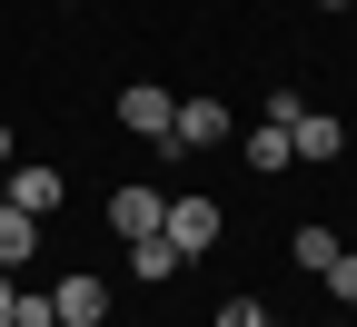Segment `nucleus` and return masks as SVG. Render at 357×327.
<instances>
[{
	"label": "nucleus",
	"mask_w": 357,
	"mask_h": 327,
	"mask_svg": "<svg viewBox=\"0 0 357 327\" xmlns=\"http://www.w3.org/2000/svg\"><path fill=\"white\" fill-rule=\"evenodd\" d=\"M159 238H169L178 258H208V248H218V199H199V189H189V199H169Z\"/></svg>",
	"instance_id": "1"
},
{
	"label": "nucleus",
	"mask_w": 357,
	"mask_h": 327,
	"mask_svg": "<svg viewBox=\"0 0 357 327\" xmlns=\"http://www.w3.org/2000/svg\"><path fill=\"white\" fill-rule=\"evenodd\" d=\"M169 119H178V100H169L159 79H129V89H119V129H129V139H169Z\"/></svg>",
	"instance_id": "2"
},
{
	"label": "nucleus",
	"mask_w": 357,
	"mask_h": 327,
	"mask_svg": "<svg viewBox=\"0 0 357 327\" xmlns=\"http://www.w3.org/2000/svg\"><path fill=\"white\" fill-rule=\"evenodd\" d=\"M159 218H169V199L149 189V178H129V189H109V228H119V238H159Z\"/></svg>",
	"instance_id": "3"
},
{
	"label": "nucleus",
	"mask_w": 357,
	"mask_h": 327,
	"mask_svg": "<svg viewBox=\"0 0 357 327\" xmlns=\"http://www.w3.org/2000/svg\"><path fill=\"white\" fill-rule=\"evenodd\" d=\"M50 307H60V327H100V317H109V277H89V268H70L60 288H50Z\"/></svg>",
	"instance_id": "4"
},
{
	"label": "nucleus",
	"mask_w": 357,
	"mask_h": 327,
	"mask_svg": "<svg viewBox=\"0 0 357 327\" xmlns=\"http://www.w3.org/2000/svg\"><path fill=\"white\" fill-rule=\"evenodd\" d=\"M10 208H30V218H50L70 189H60V169H40V159H10V189H0Z\"/></svg>",
	"instance_id": "5"
},
{
	"label": "nucleus",
	"mask_w": 357,
	"mask_h": 327,
	"mask_svg": "<svg viewBox=\"0 0 357 327\" xmlns=\"http://www.w3.org/2000/svg\"><path fill=\"white\" fill-rule=\"evenodd\" d=\"M218 139H229V109H218V100H178L169 149H218Z\"/></svg>",
	"instance_id": "6"
},
{
	"label": "nucleus",
	"mask_w": 357,
	"mask_h": 327,
	"mask_svg": "<svg viewBox=\"0 0 357 327\" xmlns=\"http://www.w3.org/2000/svg\"><path fill=\"white\" fill-rule=\"evenodd\" d=\"M288 149H298V159H337V149H347V129H337L328 109H298V119H288Z\"/></svg>",
	"instance_id": "7"
},
{
	"label": "nucleus",
	"mask_w": 357,
	"mask_h": 327,
	"mask_svg": "<svg viewBox=\"0 0 357 327\" xmlns=\"http://www.w3.org/2000/svg\"><path fill=\"white\" fill-rule=\"evenodd\" d=\"M238 159H248L258 178H278V169H298V149H288V129H278V119H258V129H248V149H238Z\"/></svg>",
	"instance_id": "8"
},
{
	"label": "nucleus",
	"mask_w": 357,
	"mask_h": 327,
	"mask_svg": "<svg viewBox=\"0 0 357 327\" xmlns=\"http://www.w3.org/2000/svg\"><path fill=\"white\" fill-rule=\"evenodd\" d=\"M129 268H139V288H169V277L189 268V258H178L169 238H129Z\"/></svg>",
	"instance_id": "9"
},
{
	"label": "nucleus",
	"mask_w": 357,
	"mask_h": 327,
	"mask_svg": "<svg viewBox=\"0 0 357 327\" xmlns=\"http://www.w3.org/2000/svg\"><path fill=\"white\" fill-rule=\"evenodd\" d=\"M30 248H40V218H30V208H10V199H0V268H20Z\"/></svg>",
	"instance_id": "10"
},
{
	"label": "nucleus",
	"mask_w": 357,
	"mask_h": 327,
	"mask_svg": "<svg viewBox=\"0 0 357 327\" xmlns=\"http://www.w3.org/2000/svg\"><path fill=\"white\" fill-rule=\"evenodd\" d=\"M328 258H337L328 228H298V268H307V277H328Z\"/></svg>",
	"instance_id": "11"
},
{
	"label": "nucleus",
	"mask_w": 357,
	"mask_h": 327,
	"mask_svg": "<svg viewBox=\"0 0 357 327\" xmlns=\"http://www.w3.org/2000/svg\"><path fill=\"white\" fill-rule=\"evenodd\" d=\"M328 298H337V307H357V248H337V258H328Z\"/></svg>",
	"instance_id": "12"
},
{
	"label": "nucleus",
	"mask_w": 357,
	"mask_h": 327,
	"mask_svg": "<svg viewBox=\"0 0 357 327\" xmlns=\"http://www.w3.org/2000/svg\"><path fill=\"white\" fill-rule=\"evenodd\" d=\"M218 327H268V307H258V298H229V307H218Z\"/></svg>",
	"instance_id": "13"
},
{
	"label": "nucleus",
	"mask_w": 357,
	"mask_h": 327,
	"mask_svg": "<svg viewBox=\"0 0 357 327\" xmlns=\"http://www.w3.org/2000/svg\"><path fill=\"white\" fill-rule=\"evenodd\" d=\"M10 298H20V288H10V268H0V327H10Z\"/></svg>",
	"instance_id": "14"
},
{
	"label": "nucleus",
	"mask_w": 357,
	"mask_h": 327,
	"mask_svg": "<svg viewBox=\"0 0 357 327\" xmlns=\"http://www.w3.org/2000/svg\"><path fill=\"white\" fill-rule=\"evenodd\" d=\"M10 149H20V139H10V119H0V169H10Z\"/></svg>",
	"instance_id": "15"
},
{
	"label": "nucleus",
	"mask_w": 357,
	"mask_h": 327,
	"mask_svg": "<svg viewBox=\"0 0 357 327\" xmlns=\"http://www.w3.org/2000/svg\"><path fill=\"white\" fill-rule=\"evenodd\" d=\"M328 327H357V317H328Z\"/></svg>",
	"instance_id": "16"
}]
</instances>
